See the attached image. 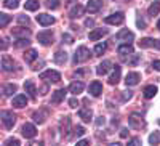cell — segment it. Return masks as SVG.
Segmentation results:
<instances>
[{
    "instance_id": "6da1fadb",
    "label": "cell",
    "mask_w": 160,
    "mask_h": 146,
    "mask_svg": "<svg viewBox=\"0 0 160 146\" xmlns=\"http://www.w3.org/2000/svg\"><path fill=\"white\" fill-rule=\"evenodd\" d=\"M2 122H3V125H5V128H13V125H15V122H16V116L13 114L11 111H2Z\"/></svg>"
},
{
    "instance_id": "7a4b0ae2",
    "label": "cell",
    "mask_w": 160,
    "mask_h": 146,
    "mask_svg": "<svg viewBox=\"0 0 160 146\" xmlns=\"http://www.w3.org/2000/svg\"><path fill=\"white\" fill-rule=\"evenodd\" d=\"M40 79L42 81H47V82H53V84H56V82H59L61 81V74L58 72V71H45V72H42L40 74Z\"/></svg>"
},
{
    "instance_id": "3957f363",
    "label": "cell",
    "mask_w": 160,
    "mask_h": 146,
    "mask_svg": "<svg viewBox=\"0 0 160 146\" xmlns=\"http://www.w3.org/2000/svg\"><path fill=\"white\" fill-rule=\"evenodd\" d=\"M88 58H90V50L87 47H78L77 51H75V56H74V64L87 61Z\"/></svg>"
},
{
    "instance_id": "277c9868",
    "label": "cell",
    "mask_w": 160,
    "mask_h": 146,
    "mask_svg": "<svg viewBox=\"0 0 160 146\" xmlns=\"http://www.w3.org/2000/svg\"><path fill=\"white\" fill-rule=\"evenodd\" d=\"M128 124H130V127H131V128H136V130H139V128H144V127H146V122L142 121V117H141V116H138V114H131V116L128 117Z\"/></svg>"
},
{
    "instance_id": "5b68a950",
    "label": "cell",
    "mask_w": 160,
    "mask_h": 146,
    "mask_svg": "<svg viewBox=\"0 0 160 146\" xmlns=\"http://www.w3.org/2000/svg\"><path fill=\"white\" fill-rule=\"evenodd\" d=\"M108 24H114V26H118V24H122L123 21H125V15L123 13H114V15H109V16H106V19H104Z\"/></svg>"
},
{
    "instance_id": "8992f818",
    "label": "cell",
    "mask_w": 160,
    "mask_h": 146,
    "mask_svg": "<svg viewBox=\"0 0 160 146\" xmlns=\"http://www.w3.org/2000/svg\"><path fill=\"white\" fill-rule=\"evenodd\" d=\"M138 45L141 48H151V47H154V48L160 50V40H157V39H149V37L141 39V42H138Z\"/></svg>"
},
{
    "instance_id": "52a82bcc",
    "label": "cell",
    "mask_w": 160,
    "mask_h": 146,
    "mask_svg": "<svg viewBox=\"0 0 160 146\" xmlns=\"http://www.w3.org/2000/svg\"><path fill=\"white\" fill-rule=\"evenodd\" d=\"M37 39L42 45H50L51 40H53V32L51 31H42V32L37 34Z\"/></svg>"
},
{
    "instance_id": "ba28073f",
    "label": "cell",
    "mask_w": 160,
    "mask_h": 146,
    "mask_svg": "<svg viewBox=\"0 0 160 146\" xmlns=\"http://www.w3.org/2000/svg\"><path fill=\"white\" fill-rule=\"evenodd\" d=\"M133 39H135V34L133 32H130L128 29H122L118 34H117V40H120V42H131Z\"/></svg>"
},
{
    "instance_id": "9c48e42d",
    "label": "cell",
    "mask_w": 160,
    "mask_h": 146,
    "mask_svg": "<svg viewBox=\"0 0 160 146\" xmlns=\"http://www.w3.org/2000/svg\"><path fill=\"white\" fill-rule=\"evenodd\" d=\"M21 132H22V135L26 138H34L37 135V130H35V127L32 124H24L22 128H21Z\"/></svg>"
},
{
    "instance_id": "30bf717a",
    "label": "cell",
    "mask_w": 160,
    "mask_h": 146,
    "mask_svg": "<svg viewBox=\"0 0 160 146\" xmlns=\"http://www.w3.org/2000/svg\"><path fill=\"white\" fill-rule=\"evenodd\" d=\"M111 68H114V66H112V63H111L109 60H106V61H102V63L98 66L96 74H98V76H104V74H108V72L111 71Z\"/></svg>"
},
{
    "instance_id": "8fae6325",
    "label": "cell",
    "mask_w": 160,
    "mask_h": 146,
    "mask_svg": "<svg viewBox=\"0 0 160 146\" xmlns=\"http://www.w3.org/2000/svg\"><path fill=\"white\" fill-rule=\"evenodd\" d=\"M139 81H141V76H139L138 72H128V74H127V77H125V84H127V85H130V87L136 85Z\"/></svg>"
},
{
    "instance_id": "7c38bea8",
    "label": "cell",
    "mask_w": 160,
    "mask_h": 146,
    "mask_svg": "<svg viewBox=\"0 0 160 146\" xmlns=\"http://www.w3.org/2000/svg\"><path fill=\"white\" fill-rule=\"evenodd\" d=\"M37 23H38L40 26H51L53 23H55V18L50 16V15H47V13H42V15L37 16Z\"/></svg>"
},
{
    "instance_id": "4fadbf2b",
    "label": "cell",
    "mask_w": 160,
    "mask_h": 146,
    "mask_svg": "<svg viewBox=\"0 0 160 146\" xmlns=\"http://www.w3.org/2000/svg\"><path fill=\"white\" fill-rule=\"evenodd\" d=\"M88 91H90V93H91L93 96H99V95L102 93V84H101V82H98V81L91 82V84H90Z\"/></svg>"
},
{
    "instance_id": "5bb4252c",
    "label": "cell",
    "mask_w": 160,
    "mask_h": 146,
    "mask_svg": "<svg viewBox=\"0 0 160 146\" xmlns=\"http://www.w3.org/2000/svg\"><path fill=\"white\" fill-rule=\"evenodd\" d=\"M2 68H3L5 72H10V71L15 69V63H13V60L8 55H3L2 56Z\"/></svg>"
},
{
    "instance_id": "9a60e30c",
    "label": "cell",
    "mask_w": 160,
    "mask_h": 146,
    "mask_svg": "<svg viewBox=\"0 0 160 146\" xmlns=\"http://www.w3.org/2000/svg\"><path fill=\"white\" fill-rule=\"evenodd\" d=\"M102 7V2L101 0H88V3H87V10L90 13H98Z\"/></svg>"
},
{
    "instance_id": "2e32d148",
    "label": "cell",
    "mask_w": 160,
    "mask_h": 146,
    "mask_svg": "<svg viewBox=\"0 0 160 146\" xmlns=\"http://www.w3.org/2000/svg\"><path fill=\"white\" fill-rule=\"evenodd\" d=\"M120 76H122V68H120V66H114V71H112V74L109 77V84H112V85L118 84Z\"/></svg>"
},
{
    "instance_id": "e0dca14e",
    "label": "cell",
    "mask_w": 160,
    "mask_h": 146,
    "mask_svg": "<svg viewBox=\"0 0 160 146\" xmlns=\"http://www.w3.org/2000/svg\"><path fill=\"white\" fill-rule=\"evenodd\" d=\"M24 90H26V93H29V96L32 100L37 96V88H35V84L32 81H26L24 82Z\"/></svg>"
},
{
    "instance_id": "ac0fdd59",
    "label": "cell",
    "mask_w": 160,
    "mask_h": 146,
    "mask_svg": "<svg viewBox=\"0 0 160 146\" xmlns=\"http://www.w3.org/2000/svg\"><path fill=\"white\" fill-rule=\"evenodd\" d=\"M64 96H66V90H64V88H59V90H56L55 93H53L51 103H53V104H59V103L64 100Z\"/></svg>"
},
{
    "instance_id": "d6986e66",
    "label": "cell",
    "mask_w": 160,
    "mask_h": 146,
    "mask_svg": "<svg viewBox=\"0 0 160 146\" xmlns=\"http://www.w3.org/2000/svg\"><path fill=\"white\" fill-rule=\"evenodd\" d=\"M26 104H28L26 95H16L15 98H13V106H15V108H24Z\"/></svg>"
},
{
    "instance_id": "ffe728a7",
    "label": "cell",
    "mask_w": 160,
    "mask_h": 146,
    "mask_svg": "<svg viewBox=\"0 0 160 146\" xmlns=\"http://www.w3.org/2000/svg\"><path fill=\"white\" fill-rule=\"evenodd\" d=\"M78 116H80V119H82L83 122H90L91 117H93V112H91L90 108H82L78 111Z\"/></svg>"
},
{
    "instance_id": "44dd1931",
    "label": "cell",
    "mask_w": 160,
    "mask_h": 146,
    "mask_svg": "<svg viewBox=\"0 0 160 146\" xmlns=\"http://www.w3.org/2000/svg\"><path fill=\"white\" fill-rule=\"evenodd\" d=\"M47 114H48V111H47V109H42V111H38V112H34V114H32V119H34L37 124H43Z\"/></svg>"
},
{
    "instance_id": "7402d4cb",
    "label": "cell",
    "mask_w": 160,
    "mask_h": 146,
    "mask_svg": "<svg viewBox=\"0 0 160 146\" xmlns=\"http://www.w3.org/2000/svg\"><path fill=\"white\" fill-rule=\"evenodd\" d=\"M108 34V29H95L90 32V40H99L102 35Z\"/></svg>"
},
{
    "instance_id": "603a6c76",
    "label": "cell",
    "mask_w": 160,
    "mask_h": 146,
    "mask_svg": "<svg viewBox=\"0 0 160 146\" xmlns=\"http://www.w3.org/2000/svg\"><path fill=\"white\" fill-rule=\"evenodd\" d=\"M117 53H118V55H133V47L130 45V44H125V45H120L118 48H117Z\"/></svg>"
},
{
    "instance_id": "cb8c5ba5",
    "label": "cell",
    "mask_w": 160,
    "mask_h": 146,
    "mask_svg": "<svg viewBox=\"0 0 160 146\" xmlns=\"http://www.w3.org/2000/svg\"><path fill=\"white\" fill-rule=\"evenodd\" d=\"M13 35H15V37H21V39H28L31 35V31L24 29V28H16V29H13Z\"/></svg>"
},
{
    "instance_id": "d4e9b609",
    "label": "cell",
    "mask_w": 160,
    "mask_h": 146,
    "mask_svg": "<svg viewBox=\"0 0 160 146\" xmlns=\"http://www.w3.org/2000/svg\"><path fill=\"white\" fill-rule=\"evenodd\" d=\"M142 93H144V98L151 100V98H154V96H155V93H157V87H155V85H149V87H146Z\"/></svg>"
},
{
    "instance_id": "484cf974",
    "label": "cell",
    "mask_w": 160,
    "mask_h": 146,
    "mask_svg": "<svg viewBox=\"0 0 160 146\" xmlns=\"http://www.w3.org/2000/svg\"><path fill=\"white\" fill-rule=\"evenodd\" d=\"M69 90H71V93L78 95V93H82V91H83V84L82 82H72L69 85Z\"/></svg>"
},
{
    "instance_id": "4316f807",
    "label": "cell",
    "mask_w": 160,
    "mask_h": 146,
    "mask_svg": "<svg viewBox=\"0 0 160 146\" xmlns=\"http://www.w3.org/2000/svg\"><path fill=\"white\" fill-rule=\"evenodd\" d=\"M71 18H78V16H82L83 15V7H80V5H74L71 8Z\"/></svg>"
},
{
    "instance_id": "83f0119b",
    "label": "cell",
    "mask_w": 160,
    "mask_h": 146,
    "mask_svg": "<svg viewBox=\"0 0 160 146\" xmlns=\"http://www.w3.org/2000/svg\"><path fill=\"white\" fill-rule=\"evenodd\" d=\"M59 127H61V133H62V135H68V132H69V128H71L69 117H64V121H61Z\"/></svg>"
},
{
    "instance_id": "f1b7e54d",
    "label": "cell",
    "mask_w": 160,
    "mask_h": 146,
    "mask_svg": "<svg viewBox=\"0 0 160 146\" xmlns=\"http://www.w3.org/2000/svg\"><path fill=\"white\" fill-rule=\"evenodd\" d=\"M66 61H68V53L66 51H58L55 55V63L56 64H64Z\"/></svg>"
},
{
    "instance_id": "f546056e",
    "label": "cell",
    "mask_w": 160,
    "mask_h": 146,
    "mask_svg": "<svg viewBox=\"0 0 160 146\" xmlns=\"http://www.w3.org/2000/svg\"><path fill=\"white\" fill-rule=\"evenodd\" d=\"M38 0H28V2L24 3V8L26 10H29V11H35V10H38Z\"/></svg>"
},
{
    "instance_id": "4dcf8cb0",
    "label": "cell",
    "mask_w": 160,
    "mask_h": 146,
    "mask_svg": "<svg viewBox=\"0 0 160 146\" xmlns=\"http://www.w3.org/2000/svg\"><path fill=\"white\" fill-rule=\"evenodd\" d=\"M35 58H37V51H35L34 48H31V50H28V51L24 53V60H26V63H32Z\"/></svg>"
},
{
    "instance_id": "1f68e13d",
    "label": "cell",
    "mask_w": 160,
    "mask_h": 146,
    "mask_svg": "<svg viewBox=\"0 0 160 146\" xmlns=\"http://www.w3.org/2000/svg\"><path fill=\"white\" fill-rule=\"evenodd\" d=\"M158 11H160V2H154V3L149 7V10H148L149 16H157Z\"/></svg>"
},
{
    "instance_id": "d6a6232c",
    "label": "cell",
    "mask_w": 160,
    "mask_h": 146,
    "mask_svg": "<svg viewBox=\"0 0 160 146\" xmlns=\"http://www.w3.org/2000/svg\"><path fill=\"white\" fill-rule=\"evenodd\" d=\"M15 91H16V85L15 84H8V85L3 87V95L5 96H11Z\"/></svg>"
},
{
    "instance_id": "836d02e7",
    "label": "cell",
    "mask_w": 160,
    "mask_h": 146,
    "mask_svg": "<svg viewBox=\"0 0 160 146\" xmlns=\"http://www.w3.org/2000/svg\"><path fill=\"white\" fill-rule=\"evenodd\" d=\"M18 5H19V0H5L3 2V7L5 8H11V10L18 8Z\"/></svg>"
},
{
    "instance_id": "e575fe53",
    "label": "cell",
    "mask_w": 160,
    "mask_h": 146,
    "mask_svg": "<svg viewBox=\"0 0 160 146\" xmlns=\"http://www.w3.org/2000/svg\"><path fill=\"white\" fill-rule=\"evenodd\" d=\"M149 143L151 144H158L160 143V132H154L152 135H149Z\"/></svg>"
},
{
    "instance_id": "d590c367",
    "label": "cell",
    "mask_w": 160,
    "mask_h": 146,
    "mask_svg": "<svg viewBox=\"0 0 160 146\" xmlns=\"http://www.w3.org/2000/svg\"><path fill=\"white\" fill-rule=\"evenodd\" d=\"M106 48H108V45H106L104 42H102V44H98V45L95 47V55H102V53L106 51Z\"/></svg>"
},
{
    "instance_id": "8d00e7d4",
    "label": "cell",
    "mask_w": 160,
    "mask_h": 146,
    "mask_svg": "<svg viewBox=\"0 0 160 146\" xmlns=\"http://www.w3.org/2000/svg\"><path fill=\"white\" fill-rule=\"evenodd\" d=\"M10 16L8 15H5V13H2V15H0V28H5V26L10 23Z\"/></svg>"
},
{
    "instance_id": "74e56055",
    "label": "cell",
    "mask_w": 160,
    "mask_h": 146,
    "mask_svg": "<svg viewBox=\"0 0 160 146\" xmlns=\"http://www.w3.org/2000/svg\"><path fill=\"white\" fill-rule=\"evenodd\" d=\"M47 7H48L50 10L59 8V0H47Z\"/></svg>"
},
{
    "instance_id": "f35d334b",
    "label": "cell",
    "mask_w": 160,
    "mask_h": 146,
    "mask_svg": "<svg viewBox=\"0 0 160 146\" xmlns=\"http://www.w3.org/2000/svg\"><path fill=\"white\" fill-rule=\"evenodd\" d=\"M31 42H29V39H19V40L15 44V47L16 48H22V47H28Z\"/></svg>"
},
{
    "instance_id": "ab89813d",
    "label": "cell",
    "mask_w": 160,
    "mask_h": 146,
    "mask_svg": "<svg viewBox=\"0 0 160 146\" xmlns=\"http://www.w3.org/2000/svg\"><path fill=\"white\" fill-rule=\"evenodd\" d=\"M83 133H85V128H83V127H80V125H78V127L74 128V137L78 138V137H82ZM74 137H72V138H74ZM72 138H71V140H72Z\"/></svg>"
},
{
    "instance_id": "60d3db41",
    "label": "cell",
    "mask_w": 160,
    "mask_h": 146,
    "mask_svg": "<svg viewBox=\"0 0 160 146\" xmlns=\"http://www.w3.org/2000/svg\"><path fill=\"white\" fill-rule=\"evenodd\" d=\"M18 23H19V24H24V26H29V24H31L29 18H28V16H24V15L18 16Z\"/></svg>"
},
{
    "instance_id": "b9f144b4",
    "label": "cell",
    "mask_w": 160,
    "mask_h": 146,
    "mask_svg": "<svg viewBox=\"0 0 160 146\" xmlns=\"http://www.w3.org/2000/svg\"><path fill=\"white\" fill-rule=\"evenodd\" d=\"M62 42H66V44H74V37L69 35V34H62Z\"/></svg>"
},
{
    "instance_id": "7bdbcfd3",
    "label": "cell",
    "mask_w": 160,
    "mask_h": 146,
    "mask_svg": "<svg viewBox=\"0 0 160 146\" xmlns=\"http://www.w3.org/2000/svg\"><path fill=\"white\" fill-rule=\"evenodd\" d=\"M131 96H133V93H131L130 90H127V91H122V101H128Z\"/></svg>"
},
{
    "instance_id": "ee69618b",
    "label": "cell",
    "mask_w": 160,
    "mask_h": 146,
    "mask_svg": "<svg viewBox=\"0 0 160 146\" xmlns=\"http://www.w3.org/2000/svg\"><path fill=\"white\" fill-rule=\"evenodd\" d=\"M5 144H15V146H19V140L18 138H8L5 141Z\"/></svg>"
},
{
    "instance_id": "f6af8a7d",
    "label": "cell",
    "mask_w": 160,
    "mask_h": 146,
    "mask_svg": "<svg viewBox=\"0 0 160 146\" xmlns=\"http://www.w3.org/2000/svg\"><path fill=\"white\" fill-rule=\"evenodd\" d=\"M128 144H131V146H138V144H141V140H139V138H133V140L128 141Z\"/></svg>"
},
{
    "instance_id": "bcb514c9",
    "label": "cell",
    "mask_w": 160,
    "mask_h": 146,
    "mask_svg": "<svg viewBox=\"0 0 160 146\" xmlns=\"http://www.w3.org/2000/svg\"><path fill=\"white\" fill-rule=\"evenodd\" d=\"M69 104H71V108H77V106H78L77 98H71V100H69Z\"/></svg>"
},
{
    "instance_id": "7dc6e473",
    "label": "cell",
    "mask_w": 160,
    "mask_h": 146,
    "mask_svg": "<svg viewBox=\"0 0 160 146\" xmlns=\"http://www.w3.org/2000/svg\"><path fill=\"white\" fill-rule=\"evenodd\" d=\"M104 117H98V121H96V127H101V125H104Z\"/></svg>"
},
{
    "instance_id": "c3c4849f",
    "label": "cell",
    "mask_w": 160,
    "mask_h": 146,
    "mask_svg": "<svg viewBox=\"0 0 160 146\" xmlns=\"http://www.w3.org/2000/svg\"><path fill=\"white\" fill-rule=\"evenodd\" d=\"M85 26H87V28H93V26H95V21H93V19H87Z\"/></svg>"
},
{
    "instance_id": "681fc988",
    "label": "cell",
    "mask_w": 160,
    "mask_h": 146,
    "mask_svg": "<svg viewBox=\"0 0 160 146\" xmlns=\"http://www.w3.org/2000/svg\"><path fill=\"white\" fill-rule=\"evenodd\" d=\"M152 68H154L155 71H160V61H154V63H152Z\"/></svg>"
},
{
    "instance_id": "f907efd6",
    "label": "cell",
    "mask_w": 160,
    "mask_h": 146,
    "mask_svg": "<svg viewBox=\"0 0 160 146\" xmlns=\"http://www.w3.org/2000/svg\"><path fill=\"white\" fill-rule=\"evenodd\" d=\"M127 135H128V130H127V128L120 130V137H122V138H127Z\"/></svg>"
},
{
    "instance_id": "816d5d0a",
    "label": "cell",
    "mask_w": 160,
    "mask_h": 146,
    "mask_svg": "<svg viewBox=\"0 0 160 146\" xmlns=\"http://www.w3.org/2000/svg\"><path fill=\"white\" fill-rule=\"evenodd\" d=\"M136 24L139 26V28H146V23H144L142 19H138V21H136Z\"/></svg>"
},
{
    "instance_id": "f5cc1de1",
    "label": "cell",
    "mask_w": 160,
    "mask_h": 146,
    "mask_svg": "<svg viewBox=\"0 0 160 146\" xmlns=\"http://www.w3.org/2000/svg\"><path fill=\"white\" fill-rule=\"evenodd\" d=\"M77 144L78 146H85V144H88V141L87 140H80V141H77Z\"/></svg>"
},
{
    "instance_id": "db71d44e",
    "label": "cell",
    "mask_w": 160,
    "mask_h": 146,
    "mask_svg": "<svg viewBox=\"0 0 160 146\" xmlns=\"http://www.w3.org/2000/svg\"><path fill=\"white\" fill-rule=\"evenodd\" d=\"M2 42H3V44H2V50H7V45H8V44H7V40H5V39H3Z\"/></svg>"
},
{
    "instance_id": "11a10c76",
    "label": "cell",
    "mask_w": 160,
    "mask_h": 146,
    "mask_svg": "<svg viewBox=\"0 0 160 146\" xmlns=\"http://www.w3.org/2000/svg\"><path fill=\"white\" fill-rule=\"evenodd\" d=\"M157 29H158V31H160V21H158V23H157Z\"/></svg>"
},
{
    "instance_id": "9f6ffc18",
    "label": "cell",
    "mask_w": 160,
    "mask_h": 146,
    "mask_svg": "<svg viewBox=\"0 0 160 146\" xmlns=\"http://www.w3.org/2000/svg\"><path fill=\"white\" fill-rule=\"evenodd\" d=\"M158 124H160V121H158Z\"/></svg>"
}]
</instances>
